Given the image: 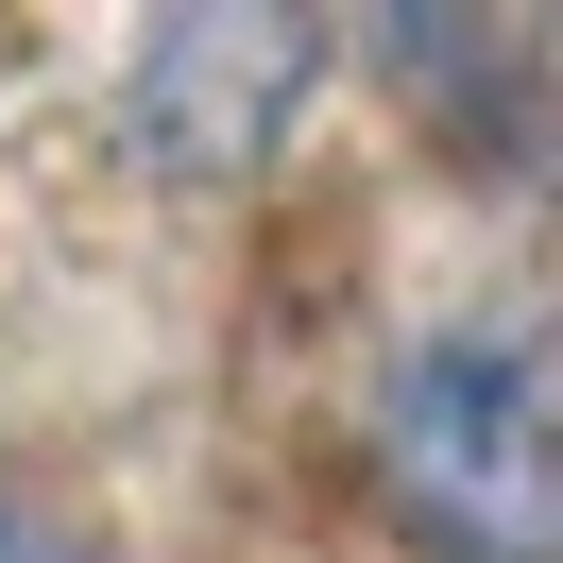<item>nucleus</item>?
I'll return each mask as SVG.
<instances>
[{
  "label": "nucleus",
  "mask_w": 563,
  "mask_h": 563,
  "mask_svg": "<svg viewBox=\"0 0 563 563\" xmlns=\"http://www.w3.org/2000/svg\"><path fill=\"white\" fill-rule=\"evenodd\" d=\"M376 495L427 563H547L563 478H547V358L529 324H427L376 376Z\"/></svg>",
  "instance_id": "f257e3e1"
},
{
  "label": "nucleus",
  "mask_w": 563,
  "mask_h": 563,
  "mask_svg": "<svg viewBox=\"0 0 563 563\" xmlns=\"http://www.w3.org/2000/svg\"><path fill=\"white\" fill-rule=\"evenodd\" d=\"M308 86H324V18H290V0H188L120 69V137H137V172L222 188L308 120Z\"/></svg>",
  "instance_id": "f03ea898"
},
{
  "label": "nucleus",
  "mask_w": 563,
  "mask_h": 563,
  "mask_svg": "<svg viewBox=\"0 0 563 563\" xmlns=\"http://www.w3.org/2000/svg\"><path fill=\"white\" fill-rule=\"evenodd\" d=\"M393 69H410V103H444V137L478 154V172H512V154H529L547 52H529L512 18H393Z\"/></svg>",
  "instance_id": "7ed1b4c3"
},
{
  "label": "nucleus",
  "mask_w": 563,
  "mask_h": 563,
  "mask_svg": "<svg viewBox=\"0 0 563 563\" xmlns=\"http://www.w3.org/2000/svg\"><path fill=\"white\" fill-rule=\"evenodd\" d=\"M0 563H35V529H0Z\"/></svg>",
  "instance_id": "20e7f679"
}]
</instances>
